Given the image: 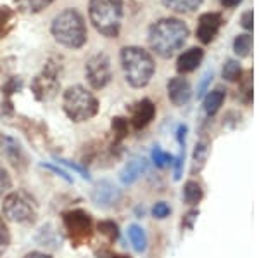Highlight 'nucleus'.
<instances>
[{
	"label": "nucleus",
	"mask_w": 259,
	"mask_h": 258,
	"mask_svg": "<svg viewBox=\"0 0 259 258\" xmlns=\"http://www.w3.org/2000/svg\"><path fill=\"white\" fill-rule=\"evenodd\" d=\"M190 30L177 18H162L149 30V45L162 59H169L185 45Z\"/></svg>",
	"instance_id": "f257e3e1"
},
{
	"label": "nucleus",
	"mask_w": 259,
	"mask_h": 258,
	"mask_svg": "<svg viewBox=\"0 0 259 258\" xmlns=\"http://www.w3.org/2000/svg\"><path fill=\"white\" fill-rule=\"evenodd\" d=\"M50 33L57 44L68 49H81L87 44V24L85 18L78 9L61 11L50 24Z\"/></svg>",
	"instance_id": "f03ea898"
},
{
	"label": "nucleus",
	"mask_w": 259,
	"mask_h": 258,
	"mask_svg": "<svg viewBox=\"0 0 259 258\" xmlns=\"http://www.w3.org/2000/svg\"><path fill=\"white\" fill-rule=\"evenodd\" d=\"M121 68H123L126 82L133 89H144L152 80L156 62L145 49L128 45L121 49Z\"/></svg>",
	"instance_id": "7ed1b4c3"
},
{
	"label": "nucleus",
	"mask_w": 259,
	"mask_h": 258,
	"mask_svg": "<svg viewBox=\"0 0 259 258\" xmlns=\"http://www.w3.org/2000/svg\"><path fill=\"white\" fill-rule=\"evenodd\" d=\"M90 23L106 39H116L123 23V0H90Z\"/></svg>",
	"instance_id": "20e7f679"
},
{
	"label": "nucleus",
	"mask_w": 259,
	"mask_h": 258,
	"mask_svg": "<svg viewBox=\"0 0 259 258\" xmlns=\"http://www.w3.org/2000/svg\"><path fill=\"white\" fill-rule=\"evenodd\" d=\"M62 109L71 122H89L99 113V101L83 85H71L62 95Z\"/></svg>",
	"instance_id": "39448f33"
},
{
	"label": "nucleus",
	"mask_w": 259,
	"mask_h": 258,
	"mask_svg": "<svg viewBox=\"0 0 259 258\" xmlns=\"http://www.w3.org/2000/svg\"><path fill=\"white\" fill-rule=\"evenodd\" d=\"M2 213L11 222L31 224L35 222L36 215H38V205H36V199L28 191L18 189L9 193L4 199Z\"/></svg>",
	"instance_id": "423d86ee"
},
{
	"label": "nucleus",
	"mask_w": 259,
	"mask_h": 258,
	"mask_svg": "<svg viewBox=\"0 0 259 258\" xmlns=\"http://www.w3.org/2000/svg\"><path fill=\"white\" fill-rule=\"evenodd\" d=\"M66 234L73 246L87 244L94 236V220L85 210H69L62 213Z\"/></svg>",
	"instance_id": "0eeeda50"
},
{
	"label": "nucleus",
	"mask_w": 259,
	"mask_h": 258,
	"mask_svg": "<svg viewBox=\"0 0 259 258\" xmlns=\"http://www.w3.org/2000/svg\"><path fill=\"white\" fill-rule=\"evenodd\" d=\"M59 64L56 61H47L44 69L31 80V92L36 101L47 102L59 92Z\"/></svg>",
	"instance_id": "6e6552de"
},
{
	"label": "nucleus",
	"mask_w": 259,
	"mask_h": 258,
	"mask_svg": "<svg viewBox=\"0 0 259 258\" xmlns=\"http://www.w3.org/2000/svg\"><path fill=\"white\" fill-rule=\"evenodd\" d=\"M85 75L90 87L94 90H102L111 83L112 69H111V59L106 52H99L92 56L85 64Z\"/></svg>",
	"instance_id": "1a4fd4ad"
},
{
	"label": "nucleus",
	"mask_w": 259,
	"mask_h": 258,
	"mask_svg": "<svg viewBox=\"0 0 259 258\" xmlns=\"http://www.w3.org/2000/svg\"><path fill=\"white\" fill-rule=\"evenodd\" d=\"M223 18L220 12H206L199 18L197 23V39L200 44H211L221 30Z\"/></svg>",
	"instance_id": "9d476101"
},
{
	"label": "nucleus",
	"mask_w": 259,
	"mask_h": 258,
	"mask_svg": "<svg viewBox=\"0 0 259 258\" xmlns=\"http://www.w3.org/2000/svg\"><path fill=\"white\" fill-rule=\"evenodd\" d=\"M121 199V189L111 180H100L92 191V201L100 208H111Z\"/></svg>",
	"instance_id": "9b49d317"
},
{
	"label": "nucleus",
	"mask_w": 259,
	"mask_h": 258,
	"mask_svg": "<svg viewBox=\"0 0 259 258\" xmlns=\"http://www.w3.org/2000/svg\"><path fill=\"white\" fill-rule=\"evenodd\" d=\"M168 97L175 106H185L192 99L190 82L183 77H175L168 82Z\"/></svg>",
	"instance_id": "f8f14e48"
},
{
	"label": "nucleus",
	"mask_w": 259,
	"mask_h": 258,
	"mask_svg": "<svg viewBox=\"0 0 259 258\" xmlns=\"http://www.w3.org/2000/svg\"><path fill=\"white\" fill-rule=\"evenodd\" d=\"M156 116V106L150 99H142L132 107V125L135 130H142Z\"/></svg>",
	"instance_id": "ddd939ff"
},
{
	"label": "nucleus",
	"mask_w": 259,
	"mask_h": 258,
	"mask_svg": "<svg viewBox=\"0 0 259 258\" xmlns=\"http://www.w3.org/2000/svg\"><path fill=\"white\" fill-rule=\"evenodd\" d=\"M4 155H6L7 161L14 166L18 172L23 173L28 168V156L24 153V149L21 148V144L12 137H6L4 139Z\"/></svg>",
	"instance_id": "4468645a"
},
{
	"label": "nucleus",
	"mask_w": 259,
	"mask_h": 258,
	"mask_svg": "<svg viewBox=\"0 0 259 258\" xmlns=\"http://www.w3.org/2000/svg\"><path fill=\"white\" fill-rule=\"evenodd\" d=\"M147 170H149L147 160H144V158H135V160L128 161V163L124 165V168L121 170V173H119V178L124 186H130L139 180Z\"/></svg>",
	"instance_id": "2eb2a0df"
},
{
	"label": "nucleus",
	"mask_w": 259,
	"mask_h": 258,
	"mask_svg": "<svg viewBox=\"0 0 259 258\" xmlns=\"http://www.w3.org/2000/svg\"><path fill=\"white\" fill-rule=\"evenodd\" d=\"M204 59V51L200 47H190L189 51L180 54L177 61V69L178 73H192L194 69L199 68V64Z\"/></svg>",
	"instance_id": "dca6fc26"
},
{
	"label": "nucleus",
	"mask_w": 259,
	"mask_h": 258,
	"mask_svg": "<svg viewBox=\"0 0 259 258\" xmlns=\"http://www.w3.org/2000/svg\"><path fill=\"white\" fill-rule=\"evenodd\" d=\"M225 97H227V92L223 89H214L209 90L207 95L204 97V111H206L207 116H212L220 111V107L223 106Z\"/></svg>",
	"instance_id": "f3484780"
},
{
	"label": "nucleus",
	"mask_w": 259,
	"mask_h": 258,
	"mask_svg": "<svg viewBox=\"0 0 259 258\" xmlns=\"http://www.w3.org/2000/svg\"><path fill=\"white\" fill-rule=\"evenodd\" d=\"M161 2L169 11L180 12V14H189V12L199 9L202 0H161Z\"/></svg>",
	"instance_id": "a211bd4d"
},
{
	"label": "nucleus",
	"mask_w": 259,
	"mask_h": 258,
	"mask_svg": "<svg viewBox=\"0 0 259 258\" xmlns=\"http://www.w3.org/2000/svg\"><path fill=\"white\" fill-rule=\"evenodd\" d=\"M54 0H14L16 7L24 14H38L52 4Z\"/></svg>",
	"instance_id": "6ab92c4d"
},
{
	"label": "nucleus",
	"mask_w": 259,
	"mask_h": 258,
	"mask_svg": "<svg viewBox=\"0 0 259 258\" xmlns=\"http://www.w3.org/2000/svg\"><path fill=\"white\" fill-rule=\"evenodd\" d=\"M128 238L132 241L133 248H135V251H145L147 249V236H145L144 229L140 226H137V224H132V226L128 227Z\"/></svg>",
	"instance_id": "aec40b11"
},
{
	"label": "nucleus",
	"mask_w": 259,
	"mask_h": 258,
	"mask_svg": "<svg viewBox=\"0 0 259 258\" xmlns=\"http://www.w3.org/2000/svg\"><path fill=\"white\" fill-rule=\"evenodd\" d=\"M14 21H16V11L11 9V7L0 6V39L9 35L11 30L14 28Z\"/></svg>",
	"instance_id": "412c9836"
},
{
	"label": "nucleus",
	"mask_w": 259,
	"mask_h": 258,
	"mask_svg": "<svg viewBox=\"0 0 259 258\" xmlns=\"http://www.w3.org/2000/svg\"><path fill=\"white\" fill-rule=\"evenodd\" d=\"M202 196H204V193L199 182H195V180L185 182V186H183V199H185L187 205H197L200 199H202Z\"/></svg>",
	"instance_id": "4be33fe9"
},
{
	"label": "nucleus",
	"mask_w": 259,
	"mask_h": 258,
	"mask_svg": "<svg viewBox=\"0 0 259 258\" xmlns=\"http://www.w3.org/2000/svg\"><path fill=\"white\" fill-rule=\"evenodd\" d=\"M36 241H38L41 246H47V248H52V249H56L57 246H59V243H61L59 236H57V232L54 231L52 226H44V227H41L38 236H36Z\"/></svg>",
	"instance_id": "5701e85b"
},
{
	"label": "nucleus",
	"mask_w": 259,
	"mask_h": 258,
	"mask_svg": "<svg viewBox=\"0 0 259 258\" xmlns=\"http://www.w3.org/2000/svg\"><path fill=\"white\" fill-rule=\"evenodd\" d=\"M111 128L112 134H114V144H112V148H114L128 135V120L123 118V116H116L111 122Z\"/></svg>",
	"instance_id": "b1692460"
},
{
	"label": "nucleus",
	"mask_w": 259,
	"mask_h": 258,
	"mask_svg": "<svg viewBox=\"0 0 259 258\" xmlns=\"http://www.w3.org/2000/svg\"><path fill=\"white\" fill-rule=\"evenodd\" d=\"M97 231L102 236H106L109 243H114L119 238V227L114 220H100L97 224Z\"/></svg>",
	"instance_id": "393cba45"
},
{
	"label": "nucleus",
	"mask_w": 259,
	"mask_h": 258,
	"mask_svg": "<svg viewBox=\"0 0 259 258\" xmlns=\"http://www.w3.org/2000/svg\"><path fill=\"white\" fill-rule=\"evenodd\" d=\"M250 49H252V36L250 35H239L233 40V51L239 57H247Z\"/></svg>",
	"instance_id": "a878e982"
},
{
	"label": "nucleus",
	"mask_w": 259,
	"mask_h": 258,
	"mask_svg": "<svg viewBox=\"0 0 259 258\" xmlns=\"http://www.w3.org/2000/svg\"><path fill=\"white\" fill-rule=\"evenodd\" d=\"M21 87H23V82H21V78H18V77H11L9 80H7V82L2 85V94H4V97L7 99V102H6V106H7V107H11V106H12L11 95H12V94H16L18 90H21Z\"/></svg>",
	"instance_id": "bb28decb"
},
{
	"label": "nucleus",
	"mask_w": 259,
	"mask_h": 258,
	"mask_svg": "<svg viewBox=\"0 0 259 258\" xmlns=\"http://www.w3.org/2000/svg\"><path fill=\"white\" fill-rule=\"evenodd\" d=\"M150 158H152L154 165L157 166V168H166V166H169L173 163L175 158L169 155V153L162 151L159 145H156V148H152V153H150Z\"/></svg>",
	"instance_id": "cd10ccee"
},
{
	"label": "nucleus",
	"mask_w": 259,
	"mask_h": 258,
	"mask_svg": "<svg viewBox=\"0 0 259 258\" xmlns=\"http://www.w3.org/2000/svg\"><path fill=\"white\" fill-rule=\"evenodd\" d=\"M240 75H242V69H240L239 61L228 59L227 62H225V66H223V78L225 80L237 82V80H240Z\"/></svg>",
	"instance_id": "c85d7f7f"
},
{
	"label": "nucleus",
	"mask_w": 259,
	"mask_h": 258,
	"mask_svg": "<svg viewBox=\"0 0 259 258\" xmlns=\"http://www.w3.org/2000/svg\"><path fill=\"white\" fill-rule=\"evenodd\" d=\"M207 153H209V148H207V142L206 140H200L197 142L194 149V170H200L206 163V158H207Z\"/></svg>",
	"instance_id": "c756f323"
},
{
	"label": "nucleus",
	"mask_w": 259,
	"mask_h": 258,
	"mask_svg": "<svg viewBox=\"0 0 259 258\" xmlns=\"http://www.w3.org/2000/svg\"><path fill=\"white\" fill-rule=\"evenodd\" d=\"M240 97L244 102H250L252 99V73H247L240 82Z\"/></svg>",
	"instance_id": "7c9ffc66"
},
{
	"label": "nucleus",
	"mask_w": 259,
	"mask_h": 258,
	"mask_svg": "<svg viewBox=\"0 0 259 258\" xmlns=\"http://www.w3.org/2000/svg\"><path fill=\"white\" fill-rule=\"evenodd\" d=\"M9 244H11V232H9V229H7L6 222L0 218V256L6 253Z\"/></svg>",
	"instance_id": "2f4dec72"
},
{
	"label": "nucleus",
	"mask_w": 259,
	"mask_h": 258,
	"mask_svg": "<svg viewBox=\"0 0 259 258\" xmlns=\"http://www.w3.org/2000/svg\"><path fill=\"white\" fill-rule=\"evenodd\" d=\"M12 186V180H11V175L7 173L6 166L0 163V198L4 196V194L7 193V191L11 189Z\"/></svg>",
	"instance_id": "473e14b6"
},
{
	"label": "nucleus",
	"mask_w": 259,
	"mask_h": 258,
	"mask_svg": "<svg viewBox=\"0 0 259 258\" xmlns=\"http://www.w3.org/2000/svg\"><path fill=\"white\" fill-rule=\"evenodd\" d=\"M169 213H171V208L168 203H164V201H159V203H156L152 208V215L156 218H166V217H169Z\"/></svg>",
	"instance_id": "72a5a7b5"
},
{
	"label": "nucleus",
	"mask_w": 259,
	"mask_h": 258,
	"mask_svg": "<svg viewBox=\"0 0 259 258\" xmlns=\"http://www.w3.org/2000/svg\"><path fill=\"white\" fill-rule=\"evenodd\" d=\"M57 163H61V165H64V166H68V168H71V170H74L76 173H80V175L83 177V178H87V180H90V175H89V172H87L83 166H80V165H76L74 161H69V160H64V158H57Z\"/></svg>",
	"instance_id": "f704fd0d"
},
{
	"label": "nucleus",
	"mask_w": 259,
	"mask_h": 258,
	"mask_svg": "<svg viewBox=\"0 0 259 258\" xmlns=\"http://www.w3.org/2000/svg\"><path fill=\"white\" fill-rule=\"evenodd\" d=\"M183 160H185V148H182V151H180V155L173 160V163H175V180H178V178L182 177Z\"/></svg>",
	"instance_id": "c9c22d12"
},
{
	"label": "nucleus",
	"mask_w": 259,
	"mask_h": 258,
	"mask_svg": "<svg viewBox=\"0 0 259 258\" xmlns=\"http://www.w3.org/2000/svg\"><path fill=\"white\" fill-rule=\"evenodd\" d=\"M212 80V73L207 71L206 75L202 77V80H200L199 87H197V97H202L204 94L207 92V87H209V82Z\"/></svg>",
	"instance_id": "e433bc0d"
},
{
	"label": "nucleus",
	"mask_w": 259,
	"mask_h": 258,
	"mask_svg": "<svg viewBox=\"0 0 259 258\" xmlns=\"http://www.w3.org/2000/svg\"><path fill=\"white\" fill-rule=\"evenodd\" d=\"M41 166H44V168H47V170H50V172L57 173V175L62 177L66 182H69V184H71V182H73V178H71V177L68 175V172H64V170H61L59 166H56V165H50V163H41Z\"/></svg>",
	"instance_id": "4c0bfd02"
},
{
	"label": "nucleus",
	"mask_w": 259,
	"mask_h": 258,
	"mask_svg": "<svg viewBox=\"0 0 259 258\" xmlns=\"http://www.w3.org/2000/svg\"><path fill=\"white\" fill-rule=\"evenodd\" d=\"M197 217H199V210H190L189 213L183 217L182 226L185 227V229H192V227H194V222L197 220Z\"/></svg>",
	"instance_id": "58836bf2"
},
{
	"label": "nucleus",
	"mask_w": 259,
	"mask_h": 258,
	"mask_svg": "<svg viewBox=\"0 0 259 258\" xmlns=\"http://www.w3.org/2000/svg\"><path fill=\"white\" fill-rule=\"evenodd\" d=\"M252 11H245L244 14H242L240 18V24L242 28H245V30H252Z\"/></svg>",
	"instance_id": "ea45409f"
},
{
	"label": "nucleus",
	"mask_w": 259,
	"mask_h": 258,
	"mask_svg": "<svg viewBox=\"0 0 259 258\" xmlns=\"http://www.w3.org/2000/svg\"><path fill=\"white\" fill-rule=\"evenodd\" d=\"M185 137H187V127L185 125H180L177 130V139L180 142V148H185Z\"/></svg>",
	"instance_id": "a19ab883"
},
{
	"label": "nucleus",
	"mask_w": 259,
	"mask_h": 258,
	"mask_svg": "<svg viewBox=\"0 0 259 258\" xmlns=\"http://www.w3.org/2000/svg\"><path fill=\"white\" fill-rule=\"evenodd\" d=\"M23 258H52L50 255H45V253H40V251H31L28 255H24Z\"/></svg>",
	"instance_id": "79ce46f5"
},
{
	"label": "nucleus",
	"mask_w": 259,
	"mask_h": 258,
	"mask_svg": "<svg viewBox=\"0 0 259 258\" xmlns=\"http://www.w3.org/2000/svg\"><path fill=\"white\" fill-rule=\"evenodd\" d=\"M220 2L223 7H235V6H239L242 0H220Z\"/></svg>",
	"instance_id": "37998d69"
},
{
	"label": "nucleus",
	"mask_w": 259,
	"mask_h": 258,
	"mask_svg": "<svg viewBox=\"0 0 259 258\" xmlns=\"http://www.w3.org/2000/svg\"><path fill=\"white\" fill-rule=\"evenodd\" d=\"M111 258H130V256H124V255H112Z\"/></svg>",
	"instance_id": "c03bdc74"
}]
</instances>
